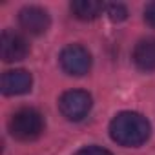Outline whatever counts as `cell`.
Masks as SVG:
<instances>
[{"label": "cell", "mask_w": 155, "mask_h": 155, "mask_svg": "<svg viewBox=\"0 0 155 155\" xmlns=\"http://www.w3.org/2000/svg\"><path fill=\"white\" fill-rule=\"evenodd\" d=\"M9 131L15 139L22 142L35 140L44 131V117L33 108H20L9 119Z\"/></svg>", "instance_id": "cell-2"}, {"label": "cell", "mask_w": 155, "mask_h": 155, "mask_svg": "<svg viewBox=\"0 0 155 155\" xmlns=\"http://www.w3.org/2000/svg\"><path fill=\"white\" fill-rule=\"evenodd\" d=\"M18 24L29 35H44L49 29L51 18L46 9L38 6H26L18 13Z\"/></svg>", "instance_id": "cell-5"}, {"label": "cell", "mask_w": 155, "mask_h": 155, "mask_svg": "<svg viewBox=\"0 0 155 155\" xmlns=\"http://www.w3.org/2000/svg\"><path fill=\"white\" fill-rule=\"evenodd\" d=\"M31 86H33V77L26 69H9L2 75V81H0V90L8 97L24 95L31 90Z\"/></svg>", "instance_id": "cell-7"}, {"label": "cell", "mask_w": 155, "mask_h": 155, "mask_svg": "<svg viewBox=\"0 0 155 155\" xmlns=\"http://www.w3.org/2000/svg\"><path fill=\"white\" fill-rule=\"evenodd\" d=\"M106 15L113 20V22H122L128 17V9L122 4H108L106 6Z\"/></svg>", "instance_id": "cell-10"}, {"label": "cell", "mask_w": 155, "mask_h": 155, "mask_svg": "<svg viewBox=\"0 0 155 155\" xmlns=\"http://www.w3.org/2000/svg\"><path fill=\"white\" fill-rule=\"evenodd\" d=\"M133 62L140 71H155V38H142L133 49Z\"/></svg>", "instance_id": "cell-8"}, {"label": "cell", "mask_w": 155, "mask_h": 155, "mask_svg": "<svg viewBox=\"0 0 155 155\" xmlns=\"http://www.w3.org/2000/svg\"><path fill=\"white\" fill-rule=\"evenodd\" d=\"M75 155H113V153L108 151L106 148H101V146H86V148L79 150Z\"/></svg>", "instance_id": "cell-11"}, {"label": "cell", "mask_w": 155, "mask_h": 155, "mask_svg": "<svg viewBox=\"0 0 155 155\" xmlns=\"http://www.w3.org/2000/svg\"><path fill=\"white\" fill-rule=\"evenodd\" d=\"M151 126L146 117L135 111H120L110 122V135L111 139L126 148H135L144 144L150 139Z\"/></svg>", "instance_id": "cell-1"}, {"label": "cell", "mask_w": 155, "mask_h": 155, "mask_svg": "<svg viewBox=\"0 0 155 155\" xmlns=\"http://www.w3.org/2000/svg\"><path fill=\"white\" fill-rule=\"evenodd\" d=\"M144 20H146L151 28H155V2H150V4L144 8Z\"/></svg>", "instance_id": "cell-12"}, {"label": "cell", "mask_w": 155, "mask_h": 155, "mask_svg": "<svg viewBox=\"0 0 155 155\" xmlns=\"http://www.w3.org/2000/svg\"><path fill=\"white\" fill-rule=\"evenodd\" d=\"M58 62H60V68L68 73V75H73V77H82L90 71L91 68V55L90 51L81 46V44H69L66 46L62 51H60V57H58Z\"/></svg>", "instance_id": "cell-4"}, {"label": "cell", "mask_w": 155, "mask_h": 155, "mask_svg": "<svg viewBox=\"0 0 155 155\" xmlns=\"http://www.w3.org/2000/svg\"><path fill=\"white\" fill-rule=\"evenodd\" d=\"M69 9H71L75 18L88 22V20L97 18L106 9V6L102 2H95V0H73L69 4Z\"/></svg>", "instance_id": "cell-9"}, {"label": "cell", "mask_w": 155, "mask_h": 155, "mask_svg": "<svg viewBox=\"0 0 155 155\" xmlns=\"http://www.w3.org/2000/svg\"><path fill=\"white\" fill-rule=\"evenodd\" d=\"M93 101L91 95L84 90H69L64 91L58 99V110L60 113L71 120V122H79L82 119L88 117V113L91 111Z\"/></svg>", "instance_id": "cell-3"}, {"label": "cell", "mask_w": 155, "mask_h": 155, "mask_svg": "<svg viewBox=\"0 0 155 155\" xmlns=\"http://www.w3.org/2000/svg\"><path fill=\"white\" fill-rule=\"evenodd\" d=\"M29 53V46L26 38L15 31L6 29L0 38V55H2L4 62H18L26 58Z\"/></svg>", "instance_id": "cell-6"}]
</instances>
